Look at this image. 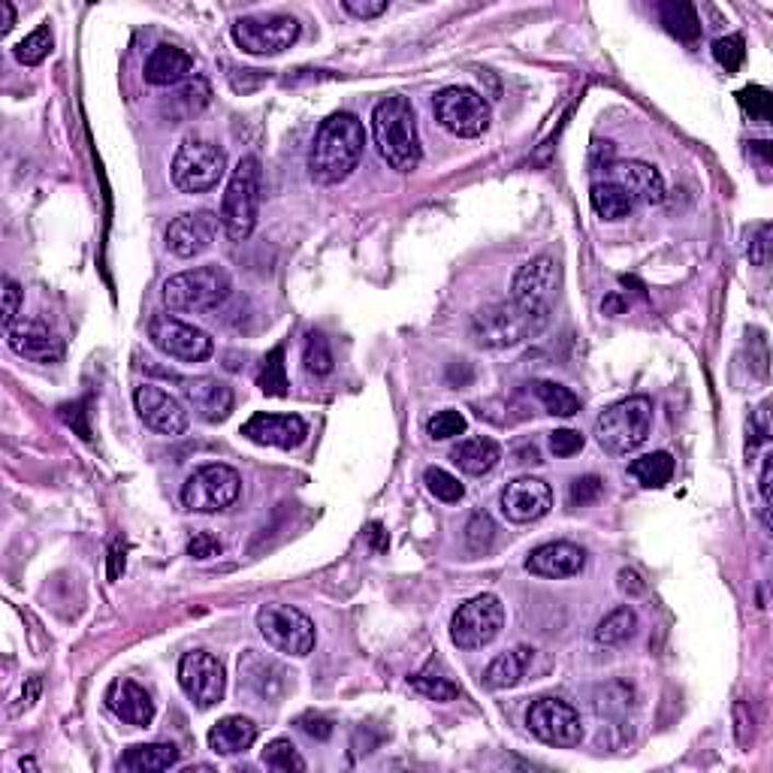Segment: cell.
Returning a JSON list of instances; mask_svg holds the SVG:
<instances>
[{"instance_id": "cell-1", "label": "cell", "mask_w": 773, "mask_h": 773, "mask_svg": "<svg viewBox=\"0 0 773 773\" xmlns=\"http://www.w3.org/2000/svg\"><path fill=\"white\" fill-rule=\"evenodd\" d=\"M366 130L357 115L333 113L321 122L309 151V175L318 185L345 182L362 161Z\"/></svg>"}, {"instance_id": "cell-2", "label": "cell", "mask_w": 773, "mask_h": 773, "mask_svg": "<svg viewBox=\"0 0 773 773\" xmlns=\"http://www.w3.org/2000/svg\"><path fill=\"white\" fill-rule=\"evenodd\" d=\"M372 134L378 154L384 158L393 170L412 173L420 166L424 149H420V134H417V118L408 97L393 94L374 106Z\"/></svg>"}, {"instance_id": "cell-3", "label": "cell", "mask_w": 773, "mask_h": 773, "mask_svg": "<svg viewBox=\"0 0 773 773\" xmlns=\"http://www.w3.org/2000/svg\"><path fill=\"white\" fill-rule=\"evenodd\" d=\"M550 321V312H535V309H526L517 300L508 302H493L487 309L472 318V338L477 348L501 350L514 348L526 338L538 336Z\"/></svg>"}, {"instance_id": "cell-4", "label": "cell", "mask_w": 773, "mask_h": 773, "mask_svg": "<svg viewBox=\"0 0 773 773\" xmlns=\"http://www.w3.org/2000/svg\"><path fill=\"white\" fill-rule=\"evenodd\" d=\"M230 290H233L230 273L218 263H209V266H194V269H185V273L166 278L163 302H166L170 312L209 314L224 305Z\"/></svg>"}, {"instance_id": "cell-5", "label": "cell", "mask_w": 773, "mask_h": 773, "mask_svg": "<svg viewBox=\"0 0 773 773\" xmlns=\"http://www.w3.org/2000/svg\"><path fill=\"white\" fill-rule=\"evenodd\" d=\"M653 429V400L649 396H628L608 405L596 420V441L604 453L625 457L637 450L649 438Z\"/></svg>"}, {"instance_id": "cell-6", "label": "cell", "mask_w": 773, "mask_h": 773, "mask_svg": "<svg viewBox=\"0 0 773 773\" xmlns=\"http://www.w3.org/2000/svg\"><path fill=\"white\" fill-rule=\"evenodd\" d=\"M261 212V161L249 154L236 163L221 200V227L233 242H245L257 227Z\"/></svg>"}, {"instance_id": "cell-7", "label": "cell", "mask_w": 773, "mask_h": 773, "mask_svg": "<svg viewBox=\"0 0 773 773\" xmlns=\"http://www.w3.org/2000/svg\"><path fill=\"white\" fill-rule=\"evenodd\" d=\"M227 173V154L221 146L187 137L173 158V185L182 194H206L218 187Z\"/></svg>"}, {"instance_id": "cell-8", "label": "cell", "mask_w": 773, "mask_h": 773, "mask_svg": "<svg viewBox=\"0 0 773 773\" xmlns=\"http://www.w3.org/2000/svg\"><path fill=\"white\" fill-rule=\"evenodd\" d=\"M257 628H261L263 641L285 656H309L314 649V623L293 604H281V601H269L257 611Z\"/></svg>"}, {"instance_id": "cell-9", "label": "cell", "mask_w": 773, "mask_h": 773, "mask_svg": "<svg viewBox=\"0 0 773 773\" xmlns=\"http://www.w3.org/2000/svg\"><path fill=\"white\" fill-rule=\"evenodd\" d=\"M432 113H436L438 125L460 139L484 137L489 130V122H493L489 103L472 88L460 85L441 88L432 97Z\"/></svg>"}, {"instance_id": "cell-10", "label": "cell", "mask_w": 773, "mask_h": 773, "mask_svg": "<svg viewBox=\"0 0 773 773\" xmlns=\"http://www.w3.org/2000/svg\"><path fill=\"white\" fill-rule=\"evenodd\" d=\"M242 493V477L233 465L209 462L191 474L182 487V505L194 514L227 511Z\"/></svg>"}, {"instance_id": "cell-11", "label": "cell", "mask_w": 773, "mask_h": 773, "mask_svg": "<svg viewBox=\"0 0 773 773\" xmlns=\"http://www.w3.org/2000/svg\"><path fill=\"white\" fill-rule=\"evenodd\" d=\"M505 625V604L496 596H474L457 608L450 620V641L460 649H481L499 637Z\"/></svg>"}, {"instance_id": "cell-12", "label": "cell", "mask_w": 773, "mask_h": 773, "mask_svg": "<svg viewBox=\"0 0 773 773\" xmlns=\"http://www.w3.org/2000/svg\"><path fill=\"white\" fill-rule=\"evenodd\" d=\"M149 338L161 354L178 362H206L215 354L212 336L175 314H154L149 321Z\"/></svg>"}, {"instance_id": "cell-13", "label": "cell", "mask_w": 773, "mask_h": 773, "mask_svg": "<svg viewBox=\"0 0 773 773\" xmlns=\"http://www.w3.org/2000/svg\"><path fill=\"white\" fill-rule=\"evenodd\" d=\"M233 39L242 51L249 55H281L300 39V22L293 15H245L233 25Z\"/></svg>"}, {"instance_id": "cell-14", "label": "cell", "mask_w": 773, "mask_h": 773, "mask_svg": "<svg viewBox=\"0 0 773 773\" xmlns=\"http://www.w3.org/2000/svg\"><path fill=\"white\" fill-rule=\"evenodd\" d=\"M526 725H529V731H532L541 743H547V747L574 749L584 740L580 713L562 699L532 701V707L526 713Z\"/></svg>"}, {"instance_id": "cell-15", "label": "cell", "mask_w": 773, "mask_h": 773, "mask_svg": "<svg viewBox=\"0 0 773 773\" xmlns=\"http://www.w3.org/2000/svg\"><path fill=\"white\" fill-rule=\"evenodd\" d=\"M178 687L185 692L191 704L197 711H209L215 704H221L227 692L224 665L215 659L206 649L185 653L178 661Z\"/></svg>"}, {"instance_id": "cell-16", "label": "cell", "mask_w": 773, "mask_h": 773, "mask_svg": "<svg viewBox=\"0 0 773 773\" xmlns=\"http://www.w3.org/2000/svg\"><path fill=\"white\" fill-rule=\"evenodd\" d=\"M562 269L559 261L553 254H538L529 263H523L511 285V300H517L526 309L535 312H550L553 309V297L559 290Z\"/></svg>"}, {"instance_id": "cell-17", "label": "cell", "mask_w": 773, "mask_h": 773, "mask_svg": "<svg viewBox=\"0 0 773 773\" xmlns=\"http://www.w3.org/2000/svg\"><path fill=\"white\" fill-rule=\"evenodd\" d=\"M218 215L206 212H185L170 221L166 227V249L173 251L175 257L191 261V257H200L203 251L212 249L215 236H218Z\"/></svg>"}, {"instance_id": "cell-18", "label": "cell", "mask_w": 773, "mask_h": 773, "mask_svg": "<svg viewBox=\"0 0 773 773\" xmlns=\"http://www.w3.org/2000/svg\"><path fill=\"white\" fill-rule=\"evenodd\" d=\"M134 405H137L139 420L161 436H182L187 429V412L182 408V402L158 384L137 386Z\"/></svg>"}, {"instance_id": "cell-19", "label": "cell", "mask_w": 773, "mask_h": 773, "mask_svg": "<svg viewBox=\"0 0 773 773\" xmlns=\"http://www.w3.org/2000/svg\"><path fill=\"white\" fill-rule=\"evenodd\" d=\"M501 514L511 523H535L553 508V489L541 477H517L501 489Z\"/></svg>"}, {"instance_id": "cell-20", "label": "cell", "mask_w": 773, "mask_h": 773, "mask_svg": "<svg viewBox=\"0 0 773 773\" xmlns=\"http://www.w3.org/2000/svg\"><path fill=\"white\" fill-rule=\"evenodd\" d=\"M185 402L197 412V417H203L206 424H221L230 417L233 412V386L218 381V378H178V374H170Z\"/></svg>"}, {"instance_id": "cell-21", "label": "cell", "mask_w": 773, "mask_h": 773, "mask_svg": "<svg viewBox=\"0 0 773 773\" xmlns=\"http://www.w3.org/2000/svg\"><path fill=\"white\" fill-rule=\"evenodd\" d=\"M242 438L261 448L297 450L309 438V426L297 414H254L242 424Z\"/></svg>"}, {"instance_id": "cell-22", "label": "cell", "mask_w": 773, "mask_h": 773, "mask_svg": "<svg viewBox=\"0 0 773 773\" xmlns=\"http://www.w3.org/2000/svg\"><path fill=\"white\" fill-rule=\"evenodd\" d=\"M608 170V182L620 185L635 203H649V206H659L665 200V178L653 166L644 161H613L604 166Z\"/></svg>"}, {"instance_id": "cell-23", "label": "cell", "mask_w": 773, "mask_h": 773, "mask_svg": "<svg viewBox=\"0 0 773 773\" xmlns=\"http://www.w3.org/2000/svg\"><path fill=\"white\" fill-rule=\"evenodd\" d=\"M584 565H587L584 547H577L572 541H550V544H541L529 553L526 572L535 574V577H547V580H565V577L584 572Z\"/></svg>"}, {"instance_id": "cell-24", "label": "cell", "mask_w": 773, "mask_h": 773, "mask_svg": "<svg viewBox=\"0 0 773 773\" xmlns=\"http://www.w3.org/2000/svg\"><path fill=\"white\" fill-rule=\"evenodd\" d=\"M7 345L34 362H58L64 357V342L43 321H15L7 330Z\"/></svg>"}, {"instance_id": "cell-25", "label": "cell", "mask_w": 773, "mask_h": 773, "mask_svg": "<svg viewBox=\"0 0 773 773\" xmlns=\"http://www.w3.org/2000/svg\"><path fill=\"white\" fill-rule=\"evenodd\" d=\"M106 707L122 719L125 725L134 728H149L154 723V701L146 689L134 683V680H115L109 692H106Z\"/></svg>"}, {"instance_id": "cell-26", "label": "cell", "mask_w": 773, "mask_h": 773, "mask_svg": "<svg viewBox=\"0 0 773 773\" xmlns=\"http://www.w3.org/2000/svg\"><path fill=\"white\" fill-rule=\"evenodd\" d=\"M191 73H194V58L185 49L170 46V43H161L146 61V82L149 85H178Z\"/></svg>"}, {"instance_id": "cell-27", "label": "cell", "mask_w": 773, "mask_h": 773, "mask_svg": "<svg viewBox=\"0 0 773 773\" xmlns=\"http://www.w3.org/2000/svg\"><path fill=\"white\" fill-rule=\"evenodd\" d=\"M254 740H257V725L249 716H224L209 731V749L215 755H239L254 747Z\"/></svg>"}, {"instance_id": "cell-28", "label": "cell", "mask_w": 773, "mask_h": 773, "mask_svg": "<svg viewBox=\"0 0 773 773\" xmlns=\"http://www.w3.org/2000/svg\"><path fill=\"white\" fill-rule=\"evenodd\" d=\"M450 460L460 465V472L481 477V474H489L499 465L501 448L499 441H493V438H465V441H460L457 448L450 450Z\"/></svg>"}, {"instance_id": "cell-29", "label": "cell", "mask_w": 773, "mask_h": 773, "mask_svg": "<svg viewBox=\"0 0 773 773\" xmlns=\"http://www.w3.org/2000/svg\"><path fill=\"white\" fill-rule=\"evenodd\" d=\"M178 764V747L175 743H139L130 747L118 761L122 771L130 773H158L170 771Z\"/></svg>"}, {"instance_id": "cell-30", "label": "cell", "mask_w": 773, "mask_h": 773, "mask_svg": "<svg viewBox=\"0 0 773 773\" xmlns=\"http://www.w3.org/2000/svg\"><path fill=\"white\" fill-rule=\"evenodd\" d=\"M532 656H535V649L529 647H517L511 649V653H501V656H496V659L487 665L484 683H487L489 689H514L523 680L526 671H529Z\"/></svg>"}, {"instance_id": "cell-31", "label": "cell", "mask_w": 773, "mask_h": 773, "mask_svg": "<svg viewBox=\"0 0 773 773\" xmlns=\"http://www.w3.org/2000/svg\"><path fill=\"white\" fill-rule=\"evenodd\" d=\"M589 203H592L596 215L604 218V221H623V218L635 212L637 206L623 187L613 185V182H596L592 191H589Z\"/></svg>"}, {"instance_id": "cell-32", "label": "cell", "mask_w": 773, "mask_h": 773, "mask_svg": "<svg viewBox=\"0 0 773 773\" xmlns=\"http://www.w3.org/2000/svg\"><path fill=\"white\" fill-rule=\"evenodd\" d=\"M628 474L635 477L641 487L647 489H661L671 484L673 477V457L671 453H647V457H637L635 462H628Z\"/></svg>"}, {"instance_id": "cell-33", "label": "cell", "mask_w": 773, "mask_h": 773, "mask_svg": "<svg viewBox=\"0 0 773 773\" xmlns=\"http://www.w3.org/2000/svg\"><path fill=\"white\" fill-rule=\"evenodd\" d=\"M659 15H661V25L668 27L677 39H683V43H695V39L701 37L699 10H695L692 3H683V0L661 3Z\"/></svg>"}, {"instance_id": "cell-34", "label": "cell", "mask_w": 773, "mask_h": 773, "mask_svg": "<svg viewBox=\"0 0 773 773\" xmlns=\"http://www.w3.org/2000/svg\"><path fill=\"white\" fill-rule=\"evenodd\" d=\"M635 628H637L635 611L625 604V608H616V611L608 613V616L596 625V641H599L601 647H620V644H625L628 637L635 635Z\"/></svg>"}, {"instance_id": "cell-35", "label": "cell", "mask_w": 773, "mask_h": 773, "mask_svg": "<svg viewBox=\"0 0 773 773\" xmlns=\"http://www.w3.org/2000/svg\"><path fill=\"white\" fill-rule=\"evenodd\" d=\"M257 386H261L266 396H287V393H290L285 348H281V345L269 350V354L261 360V369H257Z\"/></svg>"}, {"instance_id": "cell-36", "label": "cell", "mask_w": 773, "mask_h": 773, "mask_svg": "<svg viewBox=\"0 0 773 773\" xmlns=\"http://www.w3.org/2000/svg\"><path fill=\"white\" fill-rule=\"evenodd\" d=\"M532 390H535L541 405H544L547 414H553V417H574V414L580 412V400L574 396L568 386L556 384V381H535Z\"/></svg>"}, {"instance_id": "cell-37", "label": "cell", "mask_w": 773, "mask_h": 773, "mask_svg": "<svg viewBox=\"0 0 773 773\" xmlns=\"http://www.w3.org/2000/svg\"><path fill=\"white\" fill-rule=\"evenodd\" d=\"M408 683H412L414 692H420L424 699L438 701V704L460 699V689H457V683H450V677L438 673L432 665H429V668H424L420 673H414Z\"/></svg>"}, {"instance_id": "cell-38", "label": "cell", "mask_w": 773, "mask_h": 773, "mask_svg": "<svg viewBox=\"0 0 773 773\" xmlns=\"http://www.w3.org/2000/svg\"><path fill=\"white\" fill-rule=\"evenodd\" d=\"M263 764H266L269 771H281V773L305 771V761H302L300 749L293 747L287 737H278V740H273V743H266V749H263Z\"/></svg>"}, {"instance_id": "cell-39", "label": "cell", "mask_w": 773, "mask_h": 773, "mask_svg": "<svg viewBox=\"0 0 773 773\" xmlns=\"http://www.w3.org/2000/svg\"><path fill=\"white\" fill-rule=\"evenodd\" d=\"M51 46H55V39H51V27L49 25H39L34 34H27L19 46H15V61L25 64V67H37V64H43L46 58L51 55Z\"/></svg>"}, {"instance_id": "cell-40", "label": "cell", "mask_w": 773, "mask_h": 773, "mask_svg": "<svg viewBox=\"0 0 773 773\" xmlns=\"http://www.w3.org/2000/svg\"><path fill=\"white\" fill-rule=\"evenodd\" d=\"M302 362H305V372L318 374V378L333 372V362L336 360H333V350H330V342L324 338V333H309V336H305Z\"/></svg>"}, {"instance_id": "cell-41", "label": "cell", "mask_w": 773, "mask_h": 773, "mask_svg": "<svg viewBox=\"0 0 773 773\" xmlns=\"http://www.w3.org/2000/svg\"><path fill=\"white\" fill-rule=\"evenodd\" d=\"M424 484L438 501H448V505H453V501H460L462 496H465V487L460 484V477H453V474L445 472V469H436V465L424 472Z\"/></svg>"}, {"instance_id": "cell-42", "label": "cell", "mask_w": 773, "mask_h": 773, "mask_svg": "<svg viewBox=\"0 0 773 773\" xmlns=\"http://www.w3.org/2000/svg\"><path fill=\"white\" fill-rule=\"evenodd\" d=\"M737 103L747 109L749 118H755V122H761V125H768V122H771L773 97H771V91H768V88H761V85L743 88V91L737 94Z\"/></svg>"}, {"instance_id": "cell-43", "label": "cell", "mask_w": 773, "mask_h": 773, "mask_svg": "<svg viewBox=\"0 0 773 773\" xmlns=\"http://www.w3.org/2000/svg\"><path fill=\"white\" fill-rule=\"evenodd\" d=\"M713 58L723 64L725 73H737L743 61H747V43L743 37H725L713 43Z\"/></svg>"}, {"instance_id": "cell-44", "label": "cell", "mask_w": 773, "mask_h": 773, "mask_svg": "<svg viewBox=\"0 0 773 773\" xmlns=\"http://www.w3.org/2000/svg\"><path fill=\"white\" fill-rule=\"evenodd\" d=\"M493 538H496V526L489 520V514H474L469 526H465V544L474 553H484V550L493 547Z\"/></svg>"}, {"instance_id": "cell-45", "label": "cell", "mask_w": 773, "mask_h": 773, "mask_svg": "<svg viewBox=\"0 0 773 773\" xmlns=\"http://www.w3.org/2000/svg\"><path fill=\"white\" fill-rule=\"evenodd\" d=\"M426 429H429V436L436 438V441H445V438L462 436V432L469 429V420H465L460 412L448 408V412H438Z\"/></svg>"}, {"instance_id": "cell-46", "label": "cell", "mask_w": 773, "mask_h": 773, "mask_svg": "<svg viewBox=\"0 0 773 773\" xmlns=\"http://www.w3.org/2000/svg\"><path fill=\"white\" fill-rule=\"evenodd\" d=\"M601 489H604V481H601L599 474H587V477H577V481H574L568 499H572L574 508H577V505H592V501L601 496Z\"/></svg>"}, {"instance_id": "cell-47", "label": "cell", "mask_w": 773, "mask_h": 773, "mask_svg": "<svg viewBox=\"0 0 773 773\" xmlns=\"http://www.w3.org/2000/svg\"><path fill=\"white\" fill-rule=\"evenodd\" d=\"M22 287L15 285L13 278H7L3 281V318H0V324H3V330H10V326L19 321V309H22Z\"/></svg>"}, {"instance_id": "cell-48", "label": "cell", "mask_w": 773, "mask_h": 773, "mask_svg": "<svg viewBox=\"0 0 773 773\" xmlns=\"http://www.w3.org/2000/svg\"><path fill=\"white\" fill-rule=\"evenodd\" d=\"M221 550H224V544L212 532H197L187 541V556L191 559H212V556H221Z\"/></svg>"}, {"instance_id": "cell-49", "label": "cell", "mask_w": 773, "mask_h": 773, "mask_svg": "<svg viewBox=\"0 0 773 773\" xmlns=\"http://www.w3.org/2000/svg\"><path fill=\"white\" fill-rule=\"evenodd\" d=\"M550 450L556 457H574L584 450V436L574 429H556V432H550Z\"/></svg>"}, {"instance_id": "cell-50", "label": "cell", "mask_w": 773, "mask_h": 773, "mask_svg": "<svg viewBox=\"0 0 773 773\" xmlns=\"http://www.w3.org/2000/svg\"><path fill=\"white\" fill-rule=\"evenodd\" d=\"M342 7H345V13L357 15V19H378L381 13H386V0H345Z\"/></svg>"}, {"instance_id": "cell-51", "label": "cell", "mask_w": 773, "mask_h": 773, "mask_svg": "<svg viewBox=\"0 0 773 773\" xmlns=\"http://www.w3.org/2000/svg\"><path fill=\"white\" fill-rule=\"evenodd\" d=\"M771 224H761L759 227V236L749 242V261L755 263V266H768V249H771Z\"/></svg>"}, {"instance_id": "cell-52", "label": "cell", "mask_w": 773, "mask_h": 773, "mask_svg": "<svg viewBox=\"0 0 773 773\" xmlns=\"http://www.w3.org/2000/svg\"><path fill=\"white\" fill-rule=\"evenodd\" d=\"M616 587L623 589L628 599H635V596H644V592H647V584L641 580V574H637L635 568H623V572L616 574Z\"/></svg>"}, {"instance_id": "cell-53", "label": "cell", "mask_w": 773, "mask_h": 773, "mask_svg": "<svg viewBox=\"0 0 773 773\" xmlns=\"http://www.w3.org/2000/svg\"><path fill=\"white\" fill-rule=\"evenodd\" d=\"M771 457H764L761 462V477H759V489H761V517H764V526H771L768 520V508H771Z\"/></svg>"}, {"instance_id": "cell-54", "label": "cell", "mask_w": 773, "mask_h": 773, "mask_svg": "<svg viewBox=\"0 0 773 773\" xmlns=\"http://www.w3.org/2000/svg\"><path fill=\"white\" fill-rule=\"evenodd\" d=\"M300 728L305 735L318 737V740H326V737L333 735V725L321 719V716H305V719H300Z\"/></svg>"}, {"instance_id": "cell-55", "label": "cell", "mask_w": 773, "mask_h": 773, "mask_svg": "<svg viewBox=\"0 0 773 773\" xmlns=\"http://www.w3.org/2000/svg\"><path fill=\"white\" fill-rule=\"evenodd\" d=\"M122 572H125V547H122V544H113V550H109V577L118 580V574Z\"/></svg>"}, {"instance_id": "cell-56", "label": "cell", "mask_w": 773, "mask_h": 773, "mask_svg": "<svg viewBox=\"0 0 773 773\" xmlns=\"http://www.w3.org/2000/svg\"><path fill=\"white\" fill-rule=\"evenodd\" d=\"M0 13H3V25H0V37H7L15 25V10L13 3H0Z\"/></svg>"}, {"instance_id": "cell-57", "label": "cell", "mask_w": 773, "mask_h": 773, "mask_svg": "<svg viewBox=\"0 0 773 773\" xmlns=\"http://www.w3.org/2000/svg\"><path fill=\"white\" fill-rule=\"evenodd\" d=\"M369 538H374V550H386V541H381V526L372 523V532Z\"/></svg>"}]
</instances>
